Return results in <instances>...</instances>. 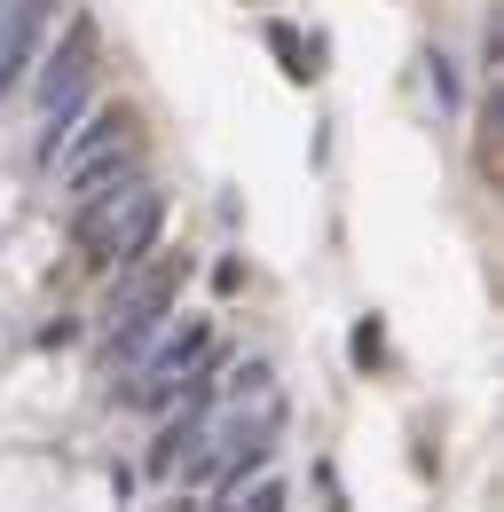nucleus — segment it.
<instances>
[{"label": "nucleus", "mask_w": 504, "mask_h": 512, "mask_svg": "<svg viewBox=\"0 0 504 512\" xmlns=\"http://www.w3.org/2000/svg\"><path fill=\"white\" fill-rule=\"evenodd\" d=\"M221 379V347H213V316H182L142 363H134V402L142 410H166V402H182L189 386H213Z\"/></svg>", "instance_id": "obj_1"}, {"label": "nucleus", "mask_w": 504, "mask_h": 512, "mask_svg": "<svg viewBox=\"0 0 504 512\" xmlns=\"http://www.w3.org/2000/svg\"><path fill=\"white\" fill-rule=\"evenodd\" d=\"M182 276H189L182 253H150V260H134V268H119V284H111V363H119V355H142V339H150L158 323H174Z\"/></svg>", "instance_id": "obj_2"}, {"label": "nucleus", "mask_w": 504, "mask_h": 512, "mask_svg": "<svg viewBox=\"0 0 504 512\" xmlns=\"http://www.w3.org/2000/svg\"><path fill=\"white\" fill-rule=\"evenodd\" d=\"M158 229H166V197L150 190V182H134V190L119 197V213L95 229L87 260H95V268H134V260L158 253Z\"/></svg>", "instance_id": "obj_3"}, {"label": "nucleus", "mask_w": 504, "mask_h": 512, "mask_svg": "<svg viewBox=\"0 0 504 512\" xmlns=\"http://www.w3.org/2000/svg\"><path fill=\"white\" fill-rule=\"evenodd\" d=\"M48 16L56 0H0V95L40 64V40H48Z\"/></svg>", "instance_id": "obj_4"}, {"label": "nucleus", "mask_w": 504, "mask_h": 512, "mask_svg": "<svg viewBox=\"0 0 504 512\" xmlns=\"http://www.w3.org/2000/svg\"><path fill=\"white\" fill-rule=\"evenodd\" d=\"M134 119H126L119 103H87L79 119H71V134H63V150H56V174H71V166H87V158H103V150H119V142H134Z\"/></svg>", "instance_id": "obj_5"}, {"label": "nucleus", "mask_w": 504, "mask_h": 512, "mask_svg": "<svg viewBox=\"0 0 504 512\" xmlns=\"http://www.w3.org/2000/svg\"><path fill=\"white\" fill-rule=\"evenodd\" d=\"M284 505H292V489H284L268 465H260L252 481H237V489H221V497H213V512H284Z\"/></svg>", "instance_id": "obj_6"}, {"label": "nucleus", "mask_w": 504, "mask_h": 512, "mask_svg": "<svg viewBox=\"0 0 504 512\" xmlns=\"http://www.w3.org/2000/svg\"><path fill=\"white\" fill-rule=\"evenodd\" d=\"M276 371H268V363H260V355H252V363H237V371H229V402H260V394H276Z\"/></svg>", "instance_id": "obj_7"}, {"label": "nucleus", "mask_w": 504, "mask_h": 512, "mask_svg": "<svg viewBox=\"0 0 504 512\" xmlns=\"http://www.w3.org/2000/svg\"><path fill=\"white\" fill-rule=\"evenodd\" d=\"M268 48H276V56H284V79H315V64H308V48H300V32H284V24H276V32H268Z\"/></svg>", "instance_id": "obj_8"}]
</instances>
